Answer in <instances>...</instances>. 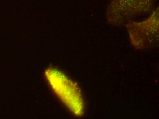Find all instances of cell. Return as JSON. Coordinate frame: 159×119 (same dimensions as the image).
<instances>
[{
  "mask_svg": "<svg viewBox=\"0 0 159 119\" xmlns=\"http://www.w3.org/2000/svg\"><path fill=\"white\" fill-rule=\"evenodd\" d=\"M152 15L146 21L128 25L133 44L139 49L153 47L158 40V17Z\"/></svg>",
  "mask_w": 159,
  "mask_h": 119,
  "instance_id": "2",
  "label": "cell"
},
{
  "mask_svg": "<svg viewBox=\"0 0 159 119\" xmlns=\"http://www.w3.org/2000/svg\"><path fill=\"white\" fill-rule=\"evenodd\" d=\"M53 71L50 81L56 93L73 113L82 115L83 100L77 85L61 72L56 70Z\"/></svg>",
  "mask_w": 159,
  "mask_h": 119,
  "instance_id": "1",
  "label": "cell"
}]
</instances>
